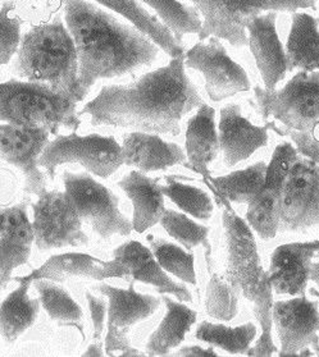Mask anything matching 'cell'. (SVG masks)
<instances>
[{"label": "cell", "instance_id": "f1b7e54d", "mask_svg": "<svg viewBox=\"0 0 319 357\" xmlns=\"http://www.w3.org/2000/svg\"><path fill=\"white\" fill-rule=\"evenodd\" d=\"M16 282L20 286L0 305V335L8 343H13L32 326L40 309V300L29 296L31 280L18 277Z\"/></svg>", "mask_w": 319, "mask_h": 357}, {"label": "cell", "instance_id": "ab89813d", "mask_svg": "<svg viewBox=\"0 0 319 357\" xmlns=\"http://www.w3.org/2000/svg\"><path fill=\"white\" fill-rule=\"evenodd\" d=\"M86 300L89 303V309L91 314V321L94 326V340L98 342L101 340V334L104 332L105 326V315L108 314V307L104 298L91 295L89 291L86 292Z\"/></svg>", "mask_w": 319, "mask_h": 357}, {"label": "cell", "instance_id": "cb8c5ba5", "mask_svg": "<svg viewBox=\"0 0 319 357\" xmlns=\"http://www.w3.org/2000/svg\"><path fill=\"white\" fill-rule=\"evenodd\" d=\"M186 163L185 167L199 173L208 182L209 164L219 153V140L216 127V110L202 102L196 114L187 122Z\"/></svg>", "mask_w": 319, "mask_h": 357}, {"label": "cell", "instance_id": "8fae6325", "mask_svg": "<svg viewBox=\"0 0 319 357\" xmlns=\"http://www.w3.org/2000/svg\"><path fill=\"white\" fill-rule=\"evenodd\" d=\"M319 225V165L300 156L283 182L280 204L281 232H299Z\"/></svg>", "mask_w": 319, "mask_h": 357}, {"label": "cell", "instance_id": "ffe728a7", "mask_svg": "<svg viewBox=\"0 0 319 357\" xmlns=\"http://www.w3.org/2000/svg\"><path fill=\"white\" fill-rule=\"evenodd\" d=\"M122 277L127 278L128 272L114 260L103 261L87 254L66 252L50 257L24 278L31 282L36 280L64 282L68 280H104Z\"/></svg>", "mask_w": 319, "mask_h": 357}, {"label": "cell", "instance_id": "836d02e7", "mask_svg": "<svg viewBox=\"0 0 319 357\" xmlns=\"http://www.w3.org/2000/svg\"><path fill=\"white\" fill-rule=\"evenodd\" d=\"M240 295L242 289L226 271L213 273L205 297L208 315L223 321L232 320L237 314Z\"/></svg>", "mask_w": 319, "mask_h": 357}, {"label": "cell", "instance_id": "bcb514c9", "mask_svg": "<svg viewBox=\"0 0 319 357\" xmlns=\"http://www.w3.org/2000/svg\"><path fill=\"white\" fill-rule=\"evenodd\" d=\"M314 351H316V354H317V355H319V344L318 346H316V347H314Z\"/></svg>", "mask_w": 319, "mask_h": 357}, {"label": "cell", "instance_id": "ba28073f", "mask_svg": "<svg viewBox=\"0 0 319 357\" xmlns=\"http://www.w3.org/2000/svg\"><path fill=\"white\" fill-rule=\"evenodd\" d=\"M73 163L81 164L96 177L108 178L124 165L122 146L114 137L98 133L57 135L54 140L47 142L39 158L40 167L52 179L59 165Z\"/></svg>", "mask_w": 319, "mask_h": 357}, {"label": "cell", "instance_id": "d6986e66", "mask_svg": "<svg viewBox=\"0 0 319 357\" xmlns=\"http://www.w3.org/2000/svg\"><path fill=\"white\" fill-rule=\"evenodd\" d=\"M269 126H254L242 116V107L231 104L221 109L219 118V150L227 167H234L249 159L258 149L268 144Z\"/></svg>", "mask_w": 319, "mask_h": 357}, {"label": "cell", "instance_id": "2e32d148", "mask_svg": "<svg viewBox=\"0 0 319 357\" xmlns=\"http://www.w3.org/2000/svg\"><path fill=\"white\" fill-rule=\"evenodd\" d=\"M272 319L280 337V356H296L318 346V303L306 296L273 303Z\"/></svg>", "mask_w": 319, "mask_h": 357}, {"label": "cell", "instance_id": "7402d4cb", "mask_svg": "<svg viewBox=\"0 0 319 357\" xmlns=\"http://www.w3.org/2000/svg\"><path fill=\"white\" fill-rule=\"evenodd\" d=\"M113 260L122 265L133 280L156 287L162 295H173L179 301L190 303L193 296L186 286L172 280L158 263L151 250L139 241H128L113 251Z\"/></svg>", "mask_w": 319, "mask_h": 357}, {"label": "cell", "instance_id": "e575fe53", "mask_svg": "<svg viewBox=\"0 0 319 357\" xmlns=\"http://www.w3.org/2000/svg\"><path fill=\"white\" fill-rule=\"evenodd\" d=\"M159 223L162 225L165 232L187 250H193L196 246L202 245L205 249L207 263L212 261V246L208 241V227L198 225L185 214L170 209H165Z\"/></svg>", "mask_w": 319, "mask_h": 357}, {"label": "cell", "instance_id": "603a6c76", "mask_svg": "<svg viewBox=\"0 0 319 357\" xmlns=\"http://www.w3.org/2000/svg\"><path fill=\"white\" fill-rule=\"evenodd\" d=\"M121 146L124 164L142 173L164 171L187 160L186 153L177 144L149 132L127 133Z\"/></svg>", "mask_w": 319, "mask_h": 357}, {"label": "cell", "instance_id": "60d3db41", "mask_svg": "<svg viewBox=\"0 0 319 357\" xmlns=\"http://www.w3.org/2000/svg\"><path fill=\"white\" fill-rule=\"evenodd\" d=\"M175 356H188V357H217L218 354L214 352V349H202L199 346H185L182 349H179L176 354H173Z\"/></svg>", "mask_w": 319, "mask_h": 357}, {"label": "cell", "instance_id": "9a60e30c", "mask_svg": "<svg viewBox=\"0 0 319 357\" xmlns=\"http://www.w3.org/2000/svg\"><path fill=\"white\" fill-rule=\"evenodd\" d=\"M50 135L47 128L0 125V156L24 173L26 191L38 196L47 191L39 158Z\"/></svg>", "mask_w": 319, "mask_h": 357}, {"label": "cell", "instance_id": "1f68e13d", "mask_svg": "<svg viewBox=\"0 0 319 357\" xmlns=\"http://www.w3.org/2000/svg\"><path fill=\"white\" fill-rule=\"evenodd\" d=\"M255 335L257 326L253 323L239 326H226L202 321L195 333L198 340L207 342L212 346H216L234 355H246L250 344L255 340Z\"/></svg>", "mask_w": 319, "mask_h": 357}, {"label": "cell", "instance_id": "3957f363", "mask_svg": "<svg viewBox=\"0 0 319 357\" xmlns=\"http://www.w3.org/2000/svg\"><path fill=\"white\" fill-rule=\"evenodd\" d=\"M13 70L21 78L45 84L76 100L77 50L61 17L24 33Z\"/></svg>", "mask_w": 319, "mask_h": 357}, {"label": "cell", "instance_id": "5b68a950", "mask_svg": "<svg viewBox=\"0 0 319 357\" xmlns=\"http://www.w3.org/2000/svg\"><path fill=\"white\" fill-rule=\"evenodd\" d=\"M76 102L45 84L9 79L0 84V122L47 128L55 136L62 127L76 131L81 125Z\"/></svg>", "mask_w": 319, "mask_h": 357}, {"label": "cell", "instance_id": "74e56055", "mask_svg": "<svg viewBox=\"0 0 319 357\" xmlns=\"http://www.w3.org/2000/svg\"><path fill=\"white\" fill-rule=\"evenodd\" d=\"M12 3L6 1L0 9V67L8 64L21 45V21L10 16Z\"/></svg>", "mask_w": 319, "mask_h": 357}, {"label": "cell", "instance_id": "4fadbf2b", "mask_svg": "<svg viewBox=\"0 0 319 357\" xmlns=\"http://www.w3.org/2000/svg\"><path fill=\"white\" fill-rule=\"evenodd\" d=\"M185 67L202 73L212 101L218 102L250 90L246 72L239 63L232 61L218 38L210 36L207 41H199L185 52Z\"/></svg>", "mask_w": 319, "mask_h": 357}, {"label": "cell", "instance_id": "7c38bea8", "mask_svg": "<svg viewBox=\"0 0 319 357\" xmlns=\"http://www.w3.org/2000/svg\"><path fill=\"white\" fill-rule=\"evenodd\" d=\"M98 291L108 298V333L105 337L107 355L121 352L122 356H142L133 349L128 333L135 324L148 319L161 306V298L135 291L133 282L127 289L99 284Z\"/></svg>", "mask_w": 319, "mask_h": 357}, {"label": "cell", "instance_id": "d6a6232c", "mask_svg": "<svg viewBox=\"0 0 319 357\" xmlns=\"http://www.w3.org/2000/svg\"><path fill=\"white\" fill-rule=\"evenodd\" d=\"M154 9L156 16L163 22L177 41L182 43L185 35L199 33L202 18L196 7H190L179 0H140Z\"/></svg>", "mask_w": 319, "mask_h": 357}, {"label": "cell", "instance_id": "d4e9b609", "mask_svg": "<svg viewBox=\"0 0 319 357\" xmlns=\"http://www.w3.org/2000/svg\"><path fill=\"white\" fill-rule=\"evenodd\" d=\"M118 187L133 202V231L144 233L161 222L165 206L159 179L148 177L140 171H133L118 182Z\"/></svg>", "mask_w": 319, "mask_h": 357}, {"label": "cell", "instance_id": "4dcf8cb0", "mask_svg": "<svg viewBox=\"0 0 319 357\" xmlns=\"http://www.w3.org/2000/svg\"><path fill=\"white\" fill-rule=\"evenodd\" d=\"M40 295V303L52 320L59 326H73L85 340L84 312L73 297L57 282L36 280L32 282Z\"/></svg>", "mask_w": 319, "mask_h": 357}, {"label": "cell", "instance_id": "8992f818", "mask_svg": "<svg viewBox=\"0 0 319 357\" xmlns=\"http://www.w3.org/2000/svg\"><path fill=\"white\" fill-rule=\"evenodd\" d=\"M250 101L265 122L306 132L319 123V70H299L280 90L255 87Z\"/></svg>", "mask_w": 319, "mask_h": 357}, {"label": "cell", "instance_id": "f35d334b", "mask_svg": "<svg viewBox=\"0 0 319 357\" xmlns=\"http://www.w3.org/2000/svg\"><path fill=\"white\" fill-rule=\"evenodd\" d=\"M269 130L280 136H290V139L295 144L296 150L300 155L308 158L319 165V123L314 126L311 130L306 132H299V131H291L286 130L280 126L268 123Z\"/></svg>", "mask_w": 319, "mask_h": 357}, {"label": "cell", "instance_id": "83f0119b", "mask_svg": "<svg viewBox=\"0 0 319 357\" xmlns=\"http://www.w3.org/2000/svg\"><path fill=\"white\" fill-rule=\"evenodd\" d=\"M167 312L156 332L149 337L147 354L149 356H165L172 349L179 347L187 332L194 326L198 314L184 303L173 301L168 296L163 297Z\"/></svg>", "mask_w": 319, "mask_h": 357}, {"label": "cell", "instance_id": "ac0fdd59", "mask_svg": "<svg viewBox=\"0 0 319 357\" xmlns=\"http://www.w3.org/2000/svg\"><path fill=\"white\" fill-rule=\"evenodd\" d=\"M35 236L24 204L0 210V289L29 261Z\"/></svg>", "mask_w": 319, "mask_h": 357}, {"label": "cell", "instance_id": "6da1fadb", "mask_svg": "<svg viewBox=\"0 0 319 357\" xmlns=\"http://www.w3.org/2000/svg\"><path fill=\"white\" fill-rule=\"evenodd\" d=\"M198 87L187 77L185 54L127 85L104 86L80 114L93 126L179 136L182 118L202 105Z\"/></svg>", "mask_w": 319, "mask_h": 357}, {"label": "cell", "instance_id": "4316f807", "mask_svg": "<svg viewBox=\"0 0 319 357\" xmlns=\"http://www.w3.org/2000/svg\"><path fill=\"white\" fill-rule=\"evenodd\" d=\"M286 44L288 70H319V21L303 12H292Z\"/></svg>", "mask_w": 319, "mask_h": 357}, {"label": "cell", "instance_id": "7a4b0ae2", "mask_svg": "<svg viewBox=\"0 0 319 357\" xmlns=\"http://www.w3.org/2000/svg\"><path fill=\"white\" fill-rule=\"evenodd\" d=\"M64 21L77 50V102L98 79L125 76L150 66L161 50L138 27L89 0H64Z\"/></svg>", "mask_w": 319, "mask_h": 357}, {"label": "cell", "instance_id": "52a82bcc", "mask_svg": "<svg viewBox=\"0 0 319 357\" xmlns=\"http://www.w3.org/2000/svg\"><path fill=\"white\" fill-rule=\"evenodd\" d=\"M202 17L199 40L210 36L226 40L232 47H246V26L263 12H295L314 8L318 0H191Z\"/></svg>", "mask_w": 319, "mask_h": 357}, {"label": "cell", "instance_id": "484cf974", "mask_svg": "<svg viewBox=\"0 0 319 357\" xmlns=\"http://www.w3.org/2000/svg\"><path fill=\"white\" fill-rule=\"evenodd\" d=\"M103 7L125 17L128 22L138 27L141 32L153 40L165 54L171 58H177L185 54L182 44L177 41L171 30L159 20V17L151 15L144 8L140 0H95Z\"/></svg>", "mask_w": 319, "mask_h": 357}, {"label": "cell", "instance_id": "f6af8a7d", "mask_svg": "<svg viewBox=\"0 0 319 357\" xmlns=\"http://www.w3.org/2000/svg\"><path fill=\"white\" fill-rule=\"evenodd\" d=\"M311 295L316 296L317 298H319V292H317L314 288H311Z\"/></svg>", "mask_w": 319, "mask_h": 357}, {"label": "cell", "instance_id": "277c9868", "mask_svg": "<svg viewBox=\"0 0 319 357\" xmlns=\"http://www.w3.org/2000/svg\"><path fill=\"white\" fill-rule=\"evenodd\" d=\"M226 243V271L242 289L246 300L254 303V315L262 334L258 341L271 343L272 340V284L268 272L260 263L257 242L246 222L236 215L231 208L222 217Z\"/></svg>", "mask_w": 319, "mask_h": 357}, {"label": "cell", "instance_id": "44dd1931", "mask_svg": "<svg viewBox=\"0 0 319 357\" xmlns=\"http://www.w3.org/2000/svg\"><path fill=\"white\" fill-rule=\"evenodd\" d=\"M314 255L311 242H292L274 250L268 271L273 291L279 295H305Z\"/></svg>", "mask_w": 319, "mask_h": 357}, {"label": "cell", "instance_id": "d590c367", "mask_svg": "<svg viewBox=\"0 0 319 357\" xmlns=\"http://www.w3.org/2000/svg\"><path fill=\"white\" fill-rule=\"evenodd\" d=\"M165 182L167 183L162 186V192L179 209L202 220L210 219L214 206L209 195L205 191L198 187L181 183L173 177H165Z\"/></svg>", "mask_w": 319, "mask_h": 357}, {"label": "cell", "instance_id": "7bdbcfd3", "mask_svg": "<svg viewBox=\"0 0 319 357\" xmlns=\"http://www.w3.org/2000/svg\"><path fill=\"white\" fill-rule=\"evenodd\" d=\"M319 287V261L318 263H311V278Z\"/></svg>", "mask_w": 319, "mask_h": 357}, {"label": "cell", "instance_id": "8d00e7d4", "mask_svg": "<svg viewBox=\"0 0 319 357\" xmlns=\"http://www.w3.org/2000/svg\"><path fill=\"white\" fill-rule=\"evenodd\" d=\"M148 240L154 257L165 272L171 273L188 284H196L193 254L162 238H153V236H149Z\"/></svg>", "mask_w": 319, "mask_h": 357}, {"label": "cell", "instance_id": "5bb4252c", "mask_svg": "<svg viewBox=\"0 0 319 357\" xmlns=\"http://www.w3.org/2000/svg\"><path fill=\"white\" fill-rule=\"evenodd\" d=\"M300 156L290 142L280 144L274 150L272 160L267 168L265 185L248 204L246 220L263 240L274 238L279 232L283 182L292 164Z\"/></svg>", "mask_w": 319, "mask_h": 357}, {"label": "cell", "instance_id": "b9f144b4", "mask_svg": "<svg viewBox=\"0 0 319 357\" xmlns=\"http://www.w3.org/2000/svg\"><path fill=\"white\" fill-rule=\"evenodd\" d=\"M101 355H103L101 347L99 344H96V343L91 344V346L87 349L85 354H84V356H101Z\"/></svg>", "mask_w": 319, "mask_h": 357}, {"label": "cell", "instance_id": "9c48e42d", "mask_svg": "<svg viewBox=\"0 0 319 357\" xmlns=\"http://www.w3.org/2000/svg\"><path fill=\"white\" fill-rule=\"evenodd\" d=\"M64 192L81 220L93 227L101 238L114 234L128 236L133 232V222L121 213L119 199L87 173H70L63 176Z\"/></svg>", "mask_w": 319, "mask_h": 357}, {"label": "cell", "instance_id": "e0dca14e", "mask_svg": "<svg viewBox=\"0 0 319 357\" xmlns=\"http://www.w3.org/2000/svg\"><path fill=\"white\" fill-rule=\"evenodd\" d=\"M277 16L274 10L267 12L253 18L246 26V31H249L248 45L268 91L276 90L288 70L286 52L276 31Z\"/></svg>", "mask_w": 319, "mask_h": 357}, {"label": "cell", "instance_id": "7dc6e473", "mask_svg": "<svg viewBox=\"0 0 319 357\" xmlns=\"http://www.w3.org/2000/svg\"><path fill=\"white\" fill-rule=\"evenodd\" d=\"M0 210H1V208H0Z\"/></svg>", "mask_w": 319, "mask_h": 357}, {"label": "cell", "instance_id": "30bf717a", "mask_svg": "<svg viewBox=\"0 0 319 357\" xmlns=\"http://www.w3.org/2000/svg\"><path fill=\"white\" fill-rule=\"evenodd\" d=\"M32 229L40 251L85 246L89 237L64 191H45L34 204Z\"/></svg>", "mask_w": 319, "mask_h": 357}, {"label": "cell", "instance_id": "f546056e", "mask_svg": "<svg viewBox=\"0 0 319 357\" xmlns=\"http://www.w3.org/2000/svg\"><path fill=\"white\" fill-rule=\"evenodd\" d=\"M267 168L265 162H258L246 169L232 172L223 177H210V188L217 195V200L225 205L228 202L248 205L265 185Z\"/></svg>", "mask_w": 319, "mask_h": 357}, {"label": "cell", "instance_id": "ee69618b", "mask_svg": "<svg viewBox=\"0 0 319 357\" xmlns=\"http://www.w3.org/2000/svg\"><path fill=\"white\" fill-rule=\"evenodd\" d=\"M311 246H313V250H314L316 252H319V240L311 241Z\"/></svg>", "mask_w": 319, "mask_h": 357}]
</instances>
